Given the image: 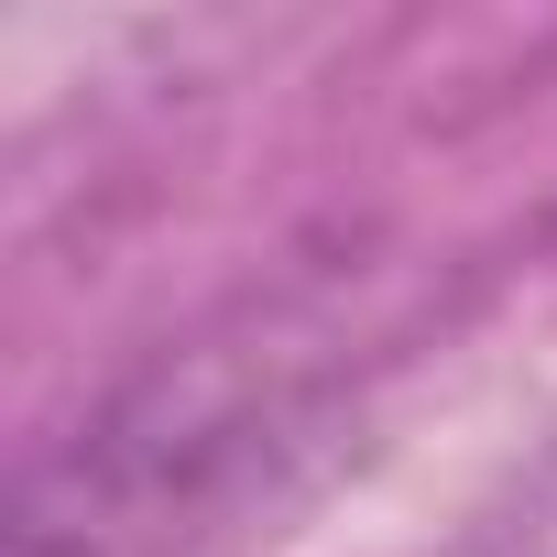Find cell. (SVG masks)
I'll list each match as a JSON object with an SVG mask.
<instances>
[{"instance_id":"6da1fadb","label":"cell","mask_w":557,"mask_h":557,"mask_svg":"<svg viewBox=\"0 0 557 557\" xmlns=\"http://www.w3.org/2000/svg\"><path fill=\"white\" fill-rule=\"evenodd\" d=\"M329 416L296 339H186L23 459L12 557H219L296 492Z\"/></svg>"}]
</instances>
